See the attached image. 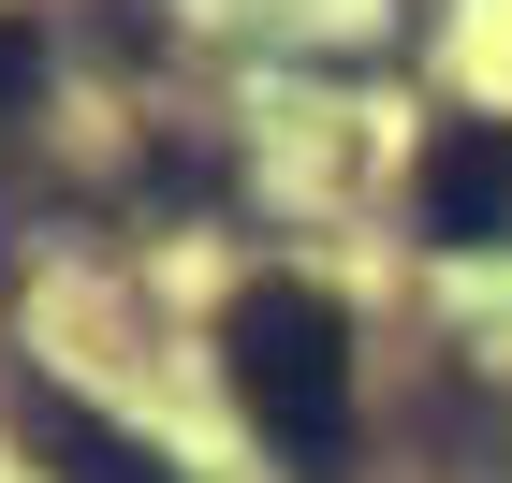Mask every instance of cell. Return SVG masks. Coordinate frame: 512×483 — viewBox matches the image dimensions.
I'll list each match as a JSON object with an SVG mask.
<instances>
[{"instance_id": "6da1fadb", "label": "cell", "mask_w": 512, "mask_h": 483, "mask_svg": "<svg viewBox=\"0 0 512 483\" xmlns=\"http://www.w3.org/2000/svg\"><path fill=\"white\" fill-rule=\"evenodd\" d=\"M220 366H235L249 440H264L293 483H352L366 396H352V308H337L322 279H249L235 308H220Z\"/></svg>"}, {"instance_id": "3957f363", "label": "cell", "mask_w": 512, "mask_h": 483, "mask_svg": "<svg viewBox=\"0 0 512 483\" xmlns=\"http://www.w3.org/2000/svg\"><path fill=\"white\" fill-rule=\"evenodd\" d=\"M15 440H30V469H59V483H176L161 440H132L118 410L59 396V381H15Z\"/></svg>"}, {"instance_id": "7a4b0ae2", "label": "cell", "mask_w": 512, "mask_h": 483, "mask_svg": "<svg viewBox=\"0 0 512 483\" xmlns=\"http://www.w3.org/2000/svg\"><path fill=\"white\" fill-rule=\"evenodd\" d=\"M425 249H512V118H439L410 161Z\"/></svg>"}]
</instances>
